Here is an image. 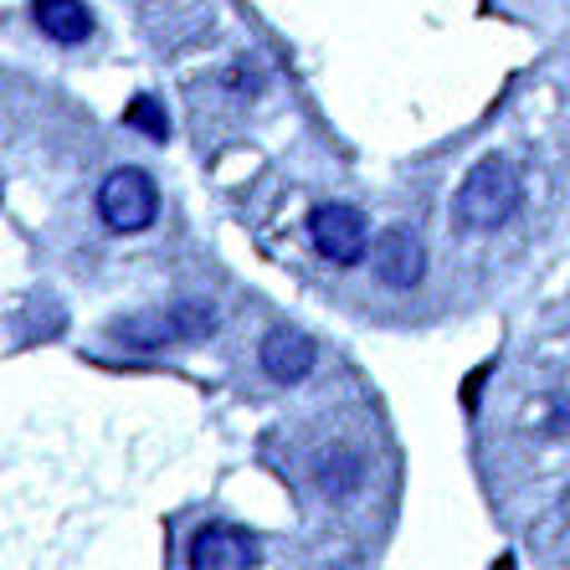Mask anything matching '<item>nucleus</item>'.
I'll return each instance as SVG.
<instances>
[{"label":"nucleus","instance_id":"nucleus-1","mask_svg":"<svg viewBox=\"0 0 570 570\" xmlns=\"http://www.w3.org/2000/svg\"><path fill=\"white\" fill-rule=\"evenodd\" d=\"M519 200H524L519 170L504 155H489V159H478L473 170H468V180L458 186L452 216H458V226H468V232H499V226L519 212Z\"/></svg>","mask_w":570,"mask_h":570},{"label":"nucleus","instance_id":"nucleus-2","mask_svg":"<svg viewBox=\"0 0 570 570\" xmlns=\"http://www.w3.org/2000/svg\"><path fill=\"white\" fill-rule=\"evenodd\" d=\"M155 212H159L155 175L134 170V165L104 175V186H98V222H104L108 232H119V237H129V232H145V226L155 222Z\"/></svg>","mask_w":570,"mask_h":570},{"label":"nucleus","instance_id":"nucleus-3","mask_svg":"<svg viewBox=\"0 0 570 570\" xmlns=\"http://www.w3.org/2000/svg\"><path fill=\"white\" fill-rule=\"evenodd\" d=\"M308 242H314V253L334 267H350L365 257L371 247V226L355 206H340V200H324L308 212Z\"/></svg>","mask_w":570,"mask_h":570},{"label":"nucleus","instance_id":"nucleus-4","mask_svg":"<svg viewBox=\"0 0 570 570\" xmlns=\"http://www.w3.org/2000/svg\"><path fill=\"white\" fill-rule=\"evenodd\" d=\"M371 263H375V278H381L385 288H416V283L426 278V247L412 226L381 232L371 247Z\"/></svg>","mask_w":570,"mask_h":570},{"label":"nucleus","instance_id":"nucleus-5","mask_svg":"<svg viewBox=\"0 0 570 570\" xmlns=\"http://www.w3.org/2000/svg\"><path fill=\"white\" fill-rule=\"evenodd\" d=\"M257 360H263V371L273 375L278 385H298L308 371H314V340H308L304 330H293V324H278V330L263 334V350H257Z\"/></svg>","mask_w":570,"mask_h":570},{"label":"nucleus","instance_id":"nucleus-6","mask_svg":"<svg viewBox=\"0 0 570 570\" xmlns=\"http://www.w3.org/2000/svg\"><path fill=\"white\" fill-rule=\"evenodd\" d=\"M190 566L196 570H253L257 544H253V534L232 530V524H206L190 540Z\"/></svg>","mask_w":570,"mask_h":570},{"label":"nucleus","instance_id":"nucleus-7","mask_svg":"<svg viewBox=\"0 0 570 570\" xmlns=\"http://www.w3.org/2000/svg\"><path fill=\"white\" fill-rule=\"evenodd\" d=\"M31 21L62 47H78L94 37V11L82 0H31Z\"/></svg>","mask_w":570,"mask_h":570},{"label":"nucleus","instance_id":"nucleus-8","mask_svg":"<svg viewBox=\"0 0 570 570\" xmlns=\"http://www.w3.org/2000/svg\"><path fill=\"white\" fill-rule=\"evenodd\" d=\"M114 334H119V340H129L134 350H159V345H170V340H180V334H175V314L119 318V324H114Z\"/></svg>","mask_w":570,"mask_h":570},{"label":"nucleus","instance_id":"nucleus-9","mask_svg":"<svg viewBox=\"0 0 570 570\" xmlns=\"http://www.w3.org/2000/svg\"><path fill=\"white\" fill-rule=\"evenodd\" d=\"M314 483L330 499H345V493L360 489V458H350V452H324L314 468Z\"/></svg>","mask_w":570,"mask_h":570},{"label":"nucleus","instance_id":"nucleus-10","mask_svg":"<svg viewBox=\"0 0 570 570\" xmlns=\"http://www.w3.org/2000/svg\"><path fill=\"white\" fill-rule=\"evenodd\" d=\"M124 124L139 134H149V139H170V114H165V104H159L155 94H139L129 108H124Z\"/></svg>","mask_w":570,"mask_h":570},{"label":"nucleus","instance_id":"nucleus-11","mask_svg":"<svg viewBox=\"0 0 570 570\" xmlns=\"http://www.w3.org/2000/svg\"><path fill=\"white\" fill-rule=\"evenodd\" d=\"M175 314V334L180 340H212L216 334V304H206V298H190V304L170 308Z\"/></svg>","mask_w":570,"mask_h":570}]
</instances>
